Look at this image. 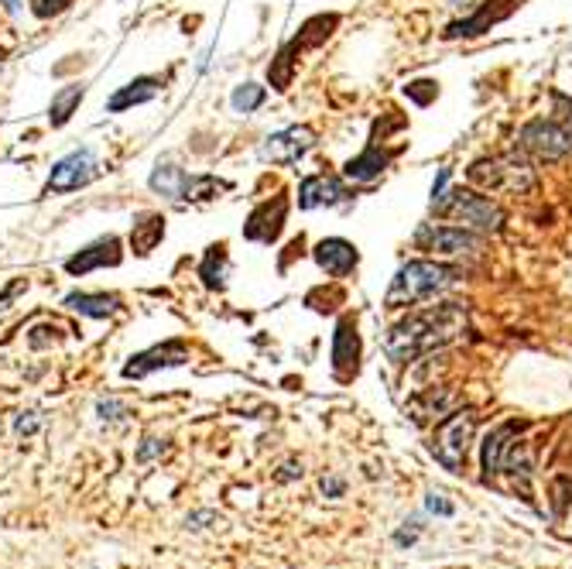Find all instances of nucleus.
I'll return each mask as SVG.
<instances>
[{
	"label": "nucleus",
	"mask_w": 572,
	"mask_h": 569,
	"mask_svg": "<svg viewBox=\"0 0 572 569\" xmlns=\"http://www.w3.org/2000/svg\"><path fill=\"white\" fill-rule=\"evenodd\" d=\"M466 330V306L463 302H439L418 312H408L401 323L391 326L384 336V354L398 364H408L415 357H425L432 350L449 347Z\"/></svg>",
	"instance_id": "1"
},
{
	"label": "nucleus",
	"mask_w": 572,
	"mask_h": 569,
	"mask_svg": "<svg viewBox=\"0 0 572 569\" xmlns=\"http://www.w3.org/2000/svg\"><path fill=\"white\" fill-rule=\"evenodd\" d=\"M463 282V268L449 261H408L398 268V275L391 278V288L384 295L388 309H408L418 302H429L446 295L449 288Z\"/></svg>",
	"instance_id": "2"
},
{
	"label": "nucleus",
	"mask_w": 572,
	"mask_h": 569,
	"mask_svg": "<svg viewBox=\"0 0 572 569\" xmlns=\"http://www.w3.org/2000/svg\"><path fill=\"white\" fill-rule=\"evenodd\" d=\"M432 213L435 216H446L453 220L456 227H466L473 234L487 237V234H497L504 223V210L497 199H490L487 192L473 189V186H453L446 189V196L439 203H432Z\"/></svg>",
	"instance_id": "3"
},
{
	"label": "nucleus",
	"mask_w": 572,
	"mask_h": 569,
	"mask_svg": "<svg viewBox=\"0 0 572 569\" xmlns=\"http://www.w3.org/2000/svg\"><path fill=\"white\" fill-rule=\"evenodd\" d=\"M466 182L473 189L487 192H514V196H525V192L535 189V168H531L525 151H507V155H494V158H480L466 168Z\"/></svg>",
	"instance_id": "4"
},
{
	"label": "nucleus",
	"mask_w": 572,
	"mask_h": 569,
	"mask_svg": "<svg viewBox=\"0 0 572 569\" xmlns=\"http://www.w3.org/2000/svg\"><path fill=\"white\" fill-rule=\"evenodd\" d=\"M415 244L439 261L477 258L483 251V237L466 227H456V223H422L415 230Z\"/></svg>",
	"instance_id": "5"
},
{
	"label": "nucleus",
	"mask_w": 572,
	"mask_h": 569,
	"mask_svg": "<svg viewBox=\"0 0 572 569\" xmlns=\"http://www.w3.org/2000/svg\"><path fill=\"white\" fill-rule=\"evenodd\" d=\"M477 419L480 415L473 408H456L453 415L439 422L435 429V439H432V456L442 463L446 470H456L466 463V450L473 443V432H477Z\"/></svg>",
	"instance_id": "6"
},
{
	"label": "nucleus",
	"mask_w": 572,
	"mask_h": 569,
	"mask_svg": "<svg viewBox=\"0 0 572 569\" xmlns=\"http://www.w3.org/2000/svg\"><path fill=\"white\" fill-rule=\"evenodd\" d=\"M518 151L535 162H566L572 155V131L555 117H535L518 131Z\"/></svg>",
	"instance_id": "7"
},
{
	"label": "nucleus",
	"mask_w": 572,
	"mask_h": 569,
	"mask_svg": "<svg viewBox=\"0 0 572 569\" xmlns=\"http://www.w3.org/2000/svg\"><path fill=\"white\" fill-rule=\"evenodd\" d=\"M525 432V422H501V426H494L487 432V439H483L480 446V467H483V477H497L504 474V463L511 450L518 446V436Z\"/></svg>",
	"instance_id": "8"
},
{
	"label": "nucleus",
	"mask_w": 572,
	"mask_h": 569,
	"mask_svg": "<svg viewBox=\"0 0 572 569\" xmlns=\"http://www.w3.org/2000/svg\"><path fill=\"white\" fill-rule=\"evenodd\" d=\"M189 360V347L182 340H168V343H158V347L144 350V354L131 357V364H124V378L127 381H141L155 371H165V367H179Z\"/></svg>",
	"instance_id": "9"
},
{
	"label": "nucleus",
	"mask_w": 572,
	"mask_h": 569,
	"mask_svg": "<svg viewBox=\"0 0 572 569\" xmlns=\"http://www.w3.org/2000/svg\"><path fill=\"white\" fill-rule=\"evenodd\" d=\"M285 216H288V199L275 196V199H264L257 210L247 216L244 223V237L257 240V244H275L285 230Z\"/></svg>",
	"instance_id": "10"
},
{
	"label": "nucleus",
	"mask_w": 572,
	"mask_h": 569,
	"mask_svg": "<svg viewBox=\"0 0 572 569\" xmlns=\"http://www.w3.org/2000/svg\"><path fill=\"white\" fill-rule=\"evenodd\" d=\"M93 172H96L93 151L90 148L72 151V155H66L52 168V175H48V182H45V192H72V189L86 186V182L93 179Z\"/></svg>",
	"instance_id": "11"
},
{
	"label": "nucleus",
	"mask_w": 572,
	"mask_h": 569,
	"mask_svg": "<svg viewBox=\"0 0 572 569\" xmlns=\"http://www.w3.org/2000/svg\"><path fill=\"white\" fill-rule=\"evenodd\" d=\"M120 258H124V251H120V237L107 234L100 240H93L90 247H83L79 254H72L66 261V271L76 278L90 275V271H100V268H117Z\"/></svg>",
	"instance_id": "12"
},
{
	"label": "nucleus",
	"mask_w": 572,
	"mask_h": 569,
	"mask_svg": "<svg viewBox=\"0 0 572 569\" xmlns=\"http://www.w3.org/2000/svg\"><path fill=\"white\" fill-rule=\"evenodd\" d=\"M312 258H316L319 271H326L329 278H346V275H353V268L360 264V251H357V244H350V240H343V237H326L316 244Z\"/></svg>",
	"instance_id": "13"
},
{
	"label": "nucleus",
	"mask_w": 572,
	"mask_h": 569,
	"mask_svg": "<svg viewBox=\"0 0 572 569\" xmlns=\"http://www.w3.org/2000/svg\"><path fill=\"white\" fill-rule=\"evenodd\" d=\"M312 144H316V134H312L309 127H288V131H278L264 141L261 158H268V162H275V165H292L312 148Z\"/></svg>",
	"instance_id": "14"
},
{
	"label": "nucleus",
	"mask_w": 572,
	"mask_h": 569,
	"mask_svg": "<svg viewBox=\"0 0 572 569\" xmlns=\"http://www.w3.org/2000/svg\"><path fill=\"white\" fill-rule=\"evenodd\" d=\"M360 367V336L353 316H343L333 333V374L340 381H350Z\"/></svg>",
	"instance_id": "15"
},
{
	"label": "nucleus",
	"mask_w": 572,
	"mask_h": 569,
	"mask_svg": "<svg viewBox=\"0 0 572 569\" xmlns=\"http://www.w3.org/2000/svg\"><path fill=\"white\" fill-rule=\"evenodd\" d=\"M518 4H521V0H487V4L473 14V18H463V21L449 24L446 38H477V35H483V31L494 28V24L511 18V14L518 11Z\"/></svg>",
	"instance_id": "16"
},
{
	"label": "nucleus",
	"mask_w": 572,
	"mask_h": 569,
	"mask_svg": "<svg viewBox=\"0 0 572 569\" xmlns=\"http://www.w3.org/2000/svg\"><path fill=\"white\" fill-rule=\"evenodd\" d=\"M350 199V192L333 175H305L298 186V206L302 210H316V206H340Z\"/></svg>",
	"instance_id": "17"
},
{
	"label": "nucleus",
	"mask_w": 572,
	"mask_h": 569,
	"mask_svg": "<svg viewBox=\"0 0 572 569\" xmlns=\"http://www.w3.org/2000/svg\"><path fill=\"white\" fill-rule=\"evenodd\" d=\"M459 408V398L453 388H425L422 395L412 402V415L415 422H442L446 415H453Z\"/></svg>",
	"instance_id": "18"
},
{
	"label": "nucleus",
	"mask_w": 572,
	"mask_h": 569,
	"mask_svg": "<svg viewBox=\"0 0 572 569\" xmlns=\"http://www.w3.org/2000/svg\"><path fill=\"white\" fill-rule=\"evenodd\" d=\"M391 162V155L384 148H377V144H367L364 151H360L357 158H350V162L343 165V175L350 182H374V179H381L384 175V168H388Z\"/></svg>",
	"instance_id": "19"
},
{
	"label": "nucleus",
	"mask_w": 572,
	"mask_h": 569,
	"mask_svg": "<svg viewBox=\"0 0 572 569\" xmlns=\"http://www.w3.org/2000/svg\"><path fill=\"white\" fill-rule=\"evenodd\" d=\"M161 237H165V216L161 213H138L131 223V251L141 254V258H148L151 251L161 244Z\"/></svg>",
	"instance_id": "20"
},
{
	"label": "nucleus",
	"mask_w": 572,
	"mask_h": 569,
	"mask_svg": "<svg viewBox=\"0 0 572 569\" xmlns=\"http://www.w3.org/2000/svg\"><path fill=\"white\" fill-rule=\"evenodd\" d=\"M148 186L155 189L158 196H165V199H189L192 175L185 172V168H179V165L165 162V165H158L155 172H151Z\"/></svg>",
	"instance_id": "21"
},
{
	"label": "nucleus",
	"mask_w": 572,
	"mask_h": 569,
	"mask_svg": "<svg viewBox=\"0 0 572 569\" xmlns=\"http://www.w3.org/2000/svg\"><path fill=\"white\" fill-rule=\"evenodd\" d=\"M158 79H151V76H141V79H134V83H127V86H120V90L110 96L107 100V110L110 114H124V110H131V107H141V103H148V100H155L158 96Z\"/></svg>",
	"instance_id": "22"
},
{
	"label": "nucleus",
	"mask_w": 572,
	"mask_h": 569,
	"mask_svg": "<svg viewBox=\"0 0 572 569\" xmlns=\"http://www.w3.org/2000/svg\"><path fill=\"white\" fill-rule=\"evenodd\" d=\"M66 306L79 316H90V319H107L114 316L120 299L117 295H107V292H69L66 295Z\"/></svg>",
	"instance_id": "23"
},
{
	"label": "nucleus",
	"mask_w": 572,
	"mask_h": 569,
	"mask_svg": "<svg viewBox=\"0 0 572 569\" xmlns=\"http://www.w3.org/2000/svg\"><path fill=\"white\" fill-rule=\"evenodd\" d=\"M340 24V18L336 14H319V18H312V21H305L302 24V31H298V38L288 48L292 52H302V48H312V45H322L329 35H333V28Z\"/></svg>",
	"instance_id": "24"
},
{
	"label": "nucleus",
	"mask_w": 572,
	"mask_h": 569,
	"mask_svg": "<svg viewBox=\"0 0 572 569\" xmlns=\"http://www.w3.org/2000/svg\"><path fill=\"white\" fill-rule=\"evenodd\" d=\"M83 96H86L83 86H62V90L52 96V107H48V120H52L55 127H62L72 114H76V107L83 103Z\"/></svg>",
	"instance_id": "25"
},
{
	"label": "nucleus",
	"mask_w": 572,
	"mask_h": 569,
	"mask_svg": "<svg viewBox=\"0 0 572 569\" xmlns=\"http://www.w3.org/2000/svg\"><path fill=\"white\" fill-rule=\"evenodd\" d=\"M199 278H203L209 288H220L223 282H227V247L223 244L209 247L203 264H199Z\"/></svg>",
	"instance_id": "26"
},
{
	"label": "nucleus",
	"mask_w": 572,
	"mask_h": 569,
	"mask_svg": "<svg viewBox=\"0 0 572 569\" xmlns=\"http://www.w3.org/2000/svg\"><path fill=\"white\" fill-rule=\"evenodd\" d=\"M264 100H268V90H264V86H257V83L237 86L233 96H230V103H233V110H237V114H254Z\"/></svg>",
	"instance_id": "27"
},
{
	"label": "nucleus",
	"mask_w": 572,
	"mask_h": 569,
	"mask_svg": "<svg viewBox=\"0 0 572 569\" xmlns=\"http://www.w3.org/2000/svg\"><path fill=\"white\" fill-rule=\"evenodd\" d=\"M292 72H295V52L285 45V48L278 52V59L268 66L271 86H275V90H288V86H292Z\"/></svg>",
	"instance_id": "28"
},
{
	"label": "nucleus",
	"mask_w": 572,
	"mask_h": 569,
	"mask_svg": "<svg viewBox=\"0 0 572 569\" xmlns=\"http://www.w3.org/2000/svg\"><path fill=\"white\" fill-rule=\"evenodd\" d=\"M435 93H439V90H435L432 79H418V83H408L405 86V96H412L415 107H429V103L435 100Z\"/></svg>",
	"instance_id": "29"
},
{
	"label": "nucleus",
	"mask_w": 572,
	"mask_h": 569,
	"mask_svg": "<svg viewBox=\"0 0 572 569\" xmlns=\"http://www.w3.org/2000/svg\"><path fill=\"white\" fill-rule=\"evenodd\" d=\"M96 415H100L103 422H120L127 415V405L114 402V398H100V402H96Z\"/></svg>",
	"instance_id": "30"
},
{
	"label": "nucleus",
	"mask_w": 572,
	"mask_h": 569,
	"mask_svg": "<svg viewBox=\"0 0 572 569\" xmlns=\"http://www.w3.org/2000/svg\"><path fill=\"white\" fill-rule=\"evenodd\" d=\"M38 426H42L38 412H21L18 419H14V432H18V436H35Z\"/></svg>",
	"instance_id": "31"
},
{
	"label": "nucleus",
	"mask_w": 572,
	"mask_h": 569,
	"mask_svg": "<svg viewBox=\"0 0 572 569\" xmlns=\"http://www.w3.org/2000/svg\"><path fill=\"white\" fill-rule=\"evenodd\" d=\"M69 0H31V11L38 14V18H52V14L66 11Z\"/></svg>",
	"instance_id": "32"
},
{
	"label": "nucleus",
	"mask_w": 572,
	"mask_h": 569,
	"mask_svg": "<svg viewBox=\"0 0 572 569\" xmlns=\"http://www.w3.org/2000/svg\"><path fill=\"white\" fill-rule=\"evenodd\" d=\"M24 288H28V282H24V278H14V282L7 285L4 292H0V316H4V312L11 309V302L18 299V295L24 292Z\"/></svg>",
	"instance_id": "33"
},
{
	"label": "nucleus",
	"mask_w": 572,
	"mask_h": 569,
	"mask_svg": "<svg viewBox=\"0 0 572 569\" xmlns=\"http://www.w3.org/2000/svg\"><path fill=\"white\" fill-rule=\"evenodd\" d=\"M168 446H165V439H155V436H148L144 439V446L138 450V463H148V460H155V456L165 453Z\"/></svg>",
	"instance_id": "34"
},
{
	"label": "nucleus",
	"mask_w": 572,
	"mask_h": 569,
	"mask_svg": "<svg viewBox=\"0 0 572 569\" xmlns=\"http://www.w3.org/2000/svg\"><path fill=\"white\" fill-rule=\"evenodd\" d=\"M55 333H59L55 326H35V330L28 333V343H31L35 350H42V347H48V343L55 340Z\"/></svg>",
	"instance_id": "35"
},
{
	"label": "nucleus",
	"mask_w": 572,
	"mask_h": 569,
	"mask_svg": "<svg viewBox=\"0 0 572 569\" xmlns=\"http://www.w3.org/2000/svg\"><path fill=\"white\" fill-rule=\"evenodd\" d=\"M449 175H453V168H439V175H435V182H432V203H439V199L446 196Z\"/></svg>",
	"instance_id": "36"
},
{
	"label": "nucleus",
	"mask_w": 572,
	"mask_h": 569,
	"mask_svg": "<svg viewBox=\"0 0 572 569\" xmlns=\"http://www.w3.org/2000/svg\"><path fill=\"white\" fill-rule=\"evenodd\" d=\"M425 508H429L432 515H453V504L442 501V494H429V498H425Z\"/></svg>",
	"instance_id": "37"
},
{
	"label": "nucleus",
	"mask_w": 572,
	"mask_h": 569,
	"mask_svg": "<svg viewBox=\"0 0 572 569\" xmlns=\"http://www.w3.org/2000/svg\"><path fill=\"white\" fill-rule=\"evenodd\" d=\"M209 522H220V515H216V511H196V515L185 518V525L189 528H206Z\"/></svg>",
	"instance_id": "38"
},
{
	"label": "nucleus",
	"mask_w": 572,
	"mask_h": 569,
	"mask_svg": "<svg viewBox=\"0 0 572 569\" xmlns=\"http://www.w3.org/2000/svg\"><path fill=\"white\" fill-rule=\"evenodd\" d=\"M322 491H326L329 498H340V494H343V480H340V477H329V480H322Z\"/></svg>",
	"instance_id": "39"
},
{
	"label": "nucleus",
	"mask_w": 572,
	"mask_h": 569,
	"mask_svg": "<svg viewBox=\"0 0 572 569\" xmlns=\"http://www.w3.org/2000/svg\"><path fill=\"white\" fill-rule=\"evenodd\" d=\"M412 528H401L394 539H398V546H408V542H415V535H418V522H408Z\"/></svg>",
	"instance_id": "40"
},
{
	"label": "nucleus",
	"mask_w": 572,
	"mask_h": 569,
	"mask_svg": "<svg viewBox=\"0 0 572 569\" xmlns=\"http://www.w3.org/2000/svg\"><path fill=\"white\" fill-rule=\"evenodd\" d=\"M295 477H302V467H295V463H285L278 474V480H295Z\"/></svg>",
	"instance_id": "41"
},
{
	"label": "nucleus",
	"mask_w": 572,
	"mask_h": 569,
	"mask_svg": "<svg viewBox=\"0 0 572 569\" xmlns=\"http://www.w3.org/2000/svg\"><path fill=\"white\" fill-rule=\"evenodd\" d=\"M4 11L7 14H18L21 11V0H4Z\"/></svg>",
	"instance_id": "42"
}]
</instances>
